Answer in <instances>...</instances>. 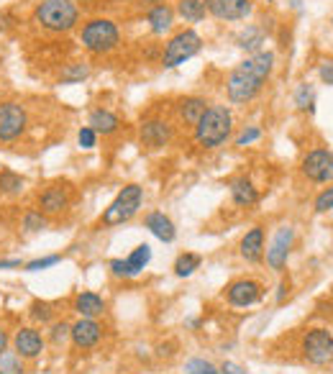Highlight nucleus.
<instances>
[{"label":"nucleus","mask_w":333,"mask_h":374,"mask_svg":"<svg viewBox=\"0 0 333 374\" xmlns=\"http://www.w3.org/2000/svg\"><path fill=\"white\" fill-rule=\"evenodd\" d=\"M272 70H274V54L264 49L256 54H249L244 62L236 64L226 80V93H229L231 103H251L272 77Z\"/></svg>","instance_id":"1"},{"label":"nucleus","mask_w":333,"mask_h":374,"mask_svg":"<svg viewBox=\"0 0 333 374\" xmlns=\"http://www.w3.org/2000/svg\"><path fill=\"white\" fill-rule=\"evenodd\" d=\"M77 0H41L31 10V21L49 33H70L79 24Z\"/></svg>","instance_id":"2"},{"label":"nucleus","mask_w":333,"mask_h":374,"mask_svg":"<svg viewBox=\"0 0 333 374\" xmlns=\"http://www.w3.org/2000/svg\"><path fill=\"white\" fill-rule=\"evenodd\" d=\"M195 141L203 149H218L231 139L233 131V116L226 105H208V111L203 113V118L195 123Z\"/></svg>","instance_id":"3"},{"label":"nucleus","mask_w":333,"mask_h":374,"mask_svg":"<svg viewBox=\"0 0 333 374\" xmlns=\"http://www.w3.org/2000/svg\"><path fill=\"white\" fill-rule=\"evenodd\" d=\"M79 44L93 56L111 54L121 47V29L111 18H90L79 29Z\"/></svg>","instance_id":"4"},{"label":"nucleus","mask_w":333,"mask_h":374,"mask_svg":"<svg viewBox=\"0 0 333 374\" xmlns=\"http://www.w3.org/2000/svg\"><path fill=\"white\" fill-rule=\"evenodd\" d=\"M200 49H203L200 33L195 31V29H183V31H177L175 36L164 44V49H162V59H159V62H162L164 70H175V67L185 64L195 54H200Z\"/></svg>","instance_id":"5"},{"label":"nucleus","mask_w":333,"mask_h":374,"mask_svg":"<svg viewBox=\"0 0 333 374\" xmlns=\"http://www.w3.org/2000/svg\"><path fill=\"white\" fill-rule=\"evenodd\" d=\"M141 203H144V187L141 185H126V187L116 195V200H113L111 205L103 210L100 223H103L105 228H113V226L128 223L136 213H139Z\"/></svg>","instance_id":"6"},{"label":"nucleus","mask_w":333,"mask_h":374,"mask_svg":"<svg viewBox=\"0 0 333 374\" xmlns=\"http://www.w3.org/2000/svg\"><path fill=\"white\" fill-rule=\"evenodd\" d=\"M29 131V111L18 100L0 103V143H16Z\"/></svg>","instance_id":"7"},{"label":"nucleus","mask_w":333,"mask_h":374,"mask_svg":"<svg viewBox=\"0 0 333 374\" xmlns=\"http://www.w3.org/2000/svg\"><path fill=\"white\" fill-rule=\"evenodd\" d=\"M302 357L310 364L325 366L333 361V336L328 328H313L302 338Z\"/></svg>","instance_id":"8"},{"label":"nucleus","mask_w":333,"mask_h":374,"mask_svg":"<svg viewBox=\"0 0 333 374\" xmlns=\"http://www.w3.org/2000/svg\"><path fill=\"white\" fill-rule=\"evenodd\" d=\"M172 134L175 128L166 118H146L141 120V128H139V139H141V146L157 152V149H164L166 143L172 141Z\"/></svg>","instance_id":"9"},{"label":"nucleus","mask_w":333,"mask_h":374,"mask_svg":"<svg viewBox=\"0 0 333 374\" xmlns=\"http://www.w3.org/2000/svg\"><path fill=\"white\" fill-rule=\"evenodd\" d=\"M302 175L313 182H331L333 180V152L328 149H313L302 157Z\"/></svg>","instance_id":"10"},{"label":"nucleus","mask_w":333,"mask_h":374,"mask_svg":"<svg viewBox=\"0 0 333 374\" xmlns=\"http://www.w3.org/2000/svg\"><path fill=\"white\" fill-rule=\"evenodd\" d=\"M206 10L218 21H246L254 13L251 0H203Z\"/></svg>","instance_id":"11"},{"label":"nucleus","mask_w":333,"mask_h":374,"mask_svg":"<svg viewBox=\"0 0 333 374\" xmlns=\"http://www.w3.org/2000/svg\"><path fill=\"white\" fill-rule=\"evenodd\" d=\"M10 343H13V351L21 359H39L44 354V349H47V338L41 336V331L36 326L18 328L13 338H10Z\"/></svg>","instance_id":"12"},{"label":"nucleus","mask_w":333,"mask_h":374,"mask_svg":"<svg viewBox=\"0 0 333 374\" xmlns=\"http://www.w3.org/2000/svg\"><path fill=\"white\" fill-rule=\"evenodd\" d=\"M39 210L44 215H62L72 203V187L67 182H56V185H49L47 190L39 192Z\"/></svg>","instance_id":"13"},{"label":"nucleus","mask_w":333,"mask_h":374,"mask_svg":"<svg viewBox=\"0 0 333 374\" xmlns=\"http://www.w3.org/2000/svg\"><path fill=\"white\" fill-rule=\"evenodd\" d=\"M293 241H295V231L290 226H285V228H279V231L274 233V239H272L270 249H267V264H270L274 272H282L287 267V256H290Z\"/></svg>","instance_id":"14"},{"label":"nucleus","mask_w":333,"mask_h":374,"mask_svg":"<svg viewBox=\"0 0 333 374\" xmlns=\"http://www.w3.org/2000/svg\"><path fill=\"white\" fill-rule=\"evenodd\" d=\"M262 285L256 282V279H236V282H231L229 285V303L233 308H249V305H254L262 300Z\"/></svg>","instance_id":"15"},{"label":"nucleus","mask_w":333,"mask_h":374,"mask_svg":"<svg viewBox=\"0 0 333 374\" xmlns=\"http://www.w3.org/2000/svg\"><path fill=\"white\" fill-rule=\"evenodd\" d=\"M70 338L77 349H93L103 338V328H100V323L95 318H79L70 328Z\"/></svg>","instance_id":"16"},{"label":"nucleus","mask_w":333,"mask_h":374,"mask_svg":"<svg viewBox=\"0 0 333 374\" xmlns=\"http://www.w3.org/2000/svg\"><path fill=\"white\" fill-rule=\"evenodd\" d=\"M146 24H149V31L154 36H164V33L172 31V24H175V8H169L166 3H157L146 10Z\"/></svg>","instance_id":"17"},{"label":"nucleus","mask_w":333,"mask_h":374,"mask_svg":"<svg viewBox=\"0 0 333 374\" xmlns=\"http://www.w3.org/2000/svg\"><path fill=\"white\" fill-rule=\"evenodd\" d=\"M144 226H146V228H149L159 241H164V244H172V241L177 239L175 223H172L169 215L162 213V210H154V213L146 215V218H144Z\"/></svg>","instance_id":"18"},{"label":"nucleus","mask_w":333,"mask_h":374,"mask_svg":"<svg viewBox=\"0 0 333 374\" xmlns=\"http://www.w3.org/2000/svg\"><path fill=\"white\" fill-rule=\"evenodd\" d=\"M208 111V100L200 95H187L183 100H177V118L183 120L185 126H195L203 113Z\"/></svg>","instance_id":"19"},{"label":"nucleus","mask_w":333,"mask_h":374,"mask_svg":"<svg viewBox=\"0 0 333 374\" xmlns=\"http://www.w3.org/2000/svg\"><path fill=\"white\" fill-rule=\"evenodd\" d=\"M72 308L79 318H98L105 313V300L98 293H77L72 300Z\"/></svg>","instance_id":"20"},{"label":"nucleus","mask_w":333,"mask_h":374,"mask_svg":"<svg viewBox=\"0 0 333 374\" xmlns=\"http://www.w3.org/2000/svg\"><path fill=\"white\" fill-rule=\"evenodd\" d=\"M241 256L251 264L262 262V256H264V228L262 226H254L251 231L244 233V239H241Z\"/></svg>","instance_id":"21"},{"label":"nucleus","mask_w":333,"mask_h":374,"mask_svg":"<svg viewBox=\"0 0 333 374\" xmlns=\"http://www.w3.org/2000/svg\"><path fill=\"white\" fill-rule=\"evenodd\" d=\"M88 126L93 128L95 134L113 136L121 128V118L113 111H108V108H95V111H90V116H88Z\"/></svg>","instance_id":"22"},{"label":"nucleus","mask_w":333,"mask_h":374,"mask_svg":"<svg viewBox=\"0 0 333 374\" xmlns=\"http://www.w3.org/2000/svg\"><path fill=\"white\" fill-rule=\"evenodd\" d=\"M229 187H231V198H233L236 205L249 208V205H254V203H259V190H256L254 182H251L249 177H236V180H231Z\"/></svg>","instance_id":"23"},{"label":"nucleus","mask_w":333,"mask_h":374,"mask_svg":"<svg viewBox=\"0 0 333 374\" xmlns=\"http://www.w3.org/2000/svg\"><path fill=\"white\" fill-rule=\"evenodd\" d=\"M262 44H264V29L262 26H246L241 31L236 33V47L249 52V54H256V52H262Z\"/></svg>","instance_id":"24"},{"label":"nucleus","mask_w":333,"mask_h":374,"mask_svg":"<svg viewBox=\"0 0 333 374\" xmlns=\"http://www.w3.org/2000/svg\"><path fill=\"white\" fill-rule=\"evenodd\" d=\"M175 13L183 18L185 24H200V21H206V16H208L203 0H177Z\"/></svg>","instance_id":"25"},{"label":"nucleus","mask_w":333,"mask_h":374,"mask_svg":"<svg viewBox=\"0 0 333 374\" xmlns=\"http://www.w3.org/2000/svg\"><path fill=\"white\" fill-rule=\"evenodd\" d=\"M90 77V64L88 62H70L64 64L59 72V85H77V82Z\"/></svg>","instance_id":"26"},{"label":"nucleus","mask_w":333,"mask_h":374,"mask_svg":"<svg viewBox=\"0 0 333 374\" xmlns=\"http://www.w3.org/2000/svg\"><path fill=\"white\" fill-rule=\"evenodd\" d=\"M24 190H26V177H21L13 169H3L0 172V195L13 198V195H21Z\"/></svg>","instance_id":"27"},{"label":"nucleus","mask_w":333,"mask_h":374,"mask_svg":"<svg viewBox=\"0 0 333 374\" xmlns=\"http://www.w3.org/2000/svg\"><path fill=\"white\" fill-rule=\"evenodd\" d=\"M151 262V247L149 244H139V247L126 256V264H128V272H131V277L136 274H141L146 270V264Z\"/></svg>","instance_id":"28"},{"label":"nucleus","mask_w":333,"mask_h":374,"mask_svg":"<svg viewBox=\"0 0 333 374\" xmlns=\"http://www.w3.org/2000/svg\"><path fill=\"white\" fill-rule=\"evenodd\" d=\"M49 226V215H44L39 210V208H29L24 213V221H21V228H24L26 233H39L44 231Z\"/></svg>","instance_id":"29"},{"label":"nucleus","mask_w":333,"mask_h":374,"mask_svg":"<svg viewBox=\"0 0 333 374\" xmlns=\"http://www.w3.org/2000/svg\"><path fill=\"white\" fill-rule=\"evenodd\" d=\"M200 264H203V256H200V254H192V251H185V254L177 256L175 274H177V277H190L192 272L200 270Z\"/></svg>","instance_id":"30"},{"label":"nucleus","mask_w":333,"mask_h":374,"mask_svg":"<svg viewBox=\"0 0 333 374\" xmlns=\"http://www.w3.org/2000/svg\"><path fill=\"white\" fill-rule=\"evenodd\" d=\"M26 359H21L16 351H3L0 354V374H26Z\"/></svg>","instance_id":"31"},{"label":"nucleus","mask_w":333,"mask_h":374,"mask_svg":"<svg viewBox=\"0 0 333 374\" xmlns=\"http://www.w3.org/2000/svg\"><path fill=\"white\" fill-rule=\"evenodd\" d=\"M295 105L300 108V111H316V90H313V85L310 82H302V85H297V90H295Z\"/></svg>","instance_id":"32"},{"label":"nucleus","mask_w":333,"mask_h":374,"mask_svg":"<svg viewBox=\"0 0 333 374\" xmlns=\"http://www.w3.org/2000/svg\"><path fill=\"white\" fill-rule=\"evenodd\" d=\"M29 315H31L33 323H49V320H54V305L47 303V300H33L31 308H29Z\"/></svg>","instance_id":"33"},{"label":"nucleus","mask_w":333,"mask_h":374,"mask_svg":"<svg viewBox=\"0 0 333 374\" xmlns=\"http://www.w3.org/2000/svg\"><path fill=\"white\" fill-rule=\"evenodd\" d=\"M70 323H64V320H56V323H52V328H49V341L54 343V346H62L67 338H70Z\"/></svg>","instance_id":"34"},{"label":"nucleus","mask_w":333,"mask_h":374,"mask_svg":"<svg viewBox=\"0 0 333 374\" xmlns=\"http://www.w3.org/2000/svg\"><path fill=\"white\" fill-rule=\"evenodd\" d=\"M185 374H221V372H218V366H213L206 359H190L185 364Z\"/></svg>","instance_id":"35"},{"label":"nucleus","mask_w":333,"mask_h":374,"mask_svg":"<svg viewBox=\"0 0 333 374\" xmlns=\"http://www.w3.org/2000/svg\"><path fill=\"white\" fill-rule=\"evenodd\" d=\"M62 262V256L59 254H52V256H41V259H33V262L26 264V272H41V270H49V267H54V264Z\"/></svg>","instance_id":"36"},{"label":"nucleus","mask_w":333,"mask_h":374,"mask_svg":"<svg viewBox=\"0 0 333 374\" xmlns=\"http://www.w3.org/2000/svg\"><path fill=\"white\" fill-rule=\"evenodd\" d=\"M77 143L82 149H95L98 146V134L90 126H82L77 131Z\"/></svg>","instance_id":"37"},{"label":"nucleus","mask_w":333,"mask_h":374,"mask_svg":"<svg viewBox=\"0 0 333 374\" xmlns=\"http://www.w3.org/2000/svg\"><path fill=\"white\" fill-rule=\"evenodd\" d=\"M262 139V128L259 126H249L241 131V136H236V146H249V143H254Z\"/></svg>","instance_id":"38"},{"label":"nucleus","mask_w":333,"mask_h":374,"mask_svg":"<svg viewBox=\"0 0 333 374\" xmlns=\"http://www.w3.org/2000/svg\"><path fill=\"white\" fill-rule=\"evenodd\" d=\"M328 210H333V185L316 198V213H328Z\"/></svg>","instance_id":"39"},{"label":"nucleus","mask_w":333,"mask_h":374,"mask_svg":"<svg viewBox=\"0 0 333 374\" xmlns=\"http://www.w3.org/2000/svg\"><path fill=\"white\" fill-rule=\"evenodd\" d=\"M111 272L116 274V277H131L126 259H113V262H111Z\"/></svg>","instance_id":"40"},{"label":"nucleus","mask_w":333,"mask_h":374,"mask_svg":"<svg viewBox=\"0 0 333 374\" xmlns=\"http://www.w3.org/2000/svg\"><path fill=\"white\" fill-rule=\"evenodd\" d=\"M16 24H18V21H16V16H13V13H8V10H3V13H0V33H6L8 29H13Z\"/></svg>","instance_id":"41"},{"label":"nucleus","mask_w":333,"mask_h":374,"mask_svg":"<svg viewBox=\"0 0 333 374\" xmlns=\"http://www.w3.org/2000/svg\"><path fill=\"white\" fill-rule=\"evenodd\" d=\"M318 75H320V80H323L325 85H333V59H331V62H323V64H320Z\"/></svg>","instance_id":"42"},{"label":"nucleus","mask_w":333,"mask_h":374,"mask_svg":"<svg viewBox=\"0 0 333 374\" xmlns=\"http://www.w3.org/2000/svg\"><path fill=\"white\" fill-rule=\"evenodd\" d=\"M218 372H221V374H246L244 369H241L238 364H233V361H226V364H223Z\"/></svg>","instance_id":"43"},{"label":"nucleus","mask_w":333,"mask_h":374,"mask_svg":"<svg viewBox=\"0 0 333 374\" xmlns=\"http://www.w3.org/2000/svg\"><path fill=\"white\" fill-rule=\"evenodd\" d=\"M8 343H10L8 331H6V328L0 326V354H3V351H8Z\"/></svg>","instance_id":"44"},{"label":"nucleus","mask_w":333,"mask_h":374,"mask_svg":"<svg viewBox=\"0 0 333 374\" xmlns=\"http://www.w3.org/2000/svg\"><path fill=\"white\" fill-rule=\"evenodd\" d=\"M21 267V259H0V270H16Z\"/></svg>","instance_id":"45"},{"label":"nucleus","mask_w":333,"mask_h":374,"mask_svg":"<svg viewBox=\"0 0 333 374\" xmlns=\"http://www.w3.org/2000/svg\"><path fill=\"white\" fill-rule=\"evenodd\" d=\"M285 293H287V282H282V285H279V293H277V303L285 300Z\"/></svg>","instance_id":"46"},{"label":"nucleus","mask_w":333,"mask_h":374,"mask_svg":"<svg viewBox=\"0 0 333 374\" xmlns=\"http://www.w3.org/2000/svg\"><path fill=\"white\" fill-rule=\"evenodd\" d=\"M144 3H149V6H157V3H164V0H144Z\"/></svg>","instance_id":"47"},{"label":"nucleus","mask_w":333,"mask_h":374,"mask_svg":"<svg viewBox=\"0 0 333 374\" xmlns=\"http://www.w3.org/2000/svg\"><path fill=\"white\" fill-rule=\"evenodd\" d=\"M331 26H333V16H331Z\"/></svg>","instance_id":"48"}]
</instances>
